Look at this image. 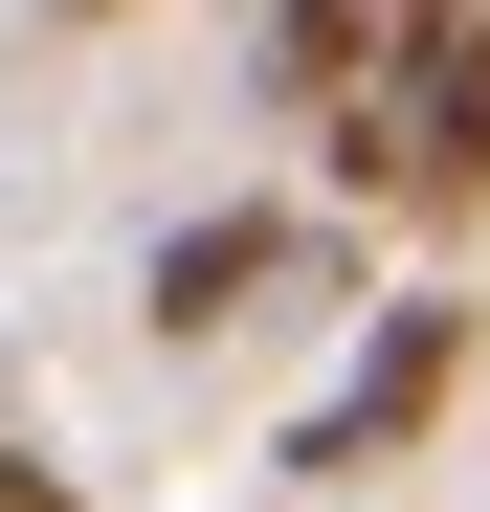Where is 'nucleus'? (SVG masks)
Listing matches in <instances>:
<instances>
[{
  "label": "nucleus",
  "instance_id": "3",
  "mask_svg": "<svg viewBox=\"0 0 490 512\" xmlns=\"http://www.w3.org/2000/svg\"><path fill=\"white\" fill-rule=\"evenodd\" d=\"M379 112H401V223H490V0H424Z\"/></svg>",
  "mask_w": 490,
  "mask_h": 512
},
{
  "label": "nucleus",
  "instance_id": "4",
  "mask_svg": "<svg viewBox=\"0 0 490 512\" xmlns=\"http://www.w3.org/2000/svg\"><path fill=\"white\" fill-rule=\"evenodd\" d=\"M424 45V0H268V23H245V112H290V134H335L379 67Z\"/></svg>",
  "mask_w": 490,
  "mask_h": 512
},
{
  "label": "nucleus",
  "instance_id": "1",
  "mask_svg": "<svg viewBox=\"0 0 490 512\" xmlns=\"http://www.w3.org/2000/svg\"><path fill=\"white\" fill-rule=\"evenodd\" d=\"M468 357H490V312H468V290H379V312H357V357L312 379L290 468H312V490H357V468H424V423L468 401Z\"/></svg>",
  "mask_w": 490,
  "mask_h": 512
},
{
  "label": "nucleus",
  "instance_id": "2",
  "mask_svg": "<svg viewBox=\"0 0 490 512\" xmlns=\"http://www.w3.org/2000/svg\"><path fill=\"white\" fill-rule=\"evenodd\" d=\"M290 290H357V223H335V201H179L156 268H134V312L179 334V357L245 334V312H290Z\"/></svg>",
  "mask_w": 490,
  "mask_h": 512
},
{
  "label": "nucleus",
  "instance_id": "5",
  "mask_svg": "<svg viewBox=\"0 0 490 512\" xmlns=\"http://www.w3.org/2000/svg\"><path fill=\"white\" fill-rule=\"evenodd\" d=\"M0 512H90V490H67V468L23 446V401H0Z\"/></svg>",
  "mask_w": 490,
  "mask_h": 512
},
{
  "label": "nucleus",
  "instance_id": "6",
  "mask_svg": "<svg viewBox=\"0 0 490 512\" xmlns=\"http://www.w3.org/2000/svg\"><path fill=\"white\" fill-rule=\"evenodd\" d=\"M23 23H134V0H23Z\"/></svg>",
  "mask_w": 490,
  "mask_h": 512
}]
</instances>
